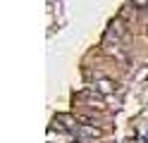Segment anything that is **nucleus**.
<instances>
[{
    "label": "nucleus",
    "instance_id": "obj_1",
    "mask_svg": "<svg viewBox=\"0 0 148 143\" xmlns=\"http://www.w3.org/2000/svg\"><path fill=\"white\" fill-rule=\"evenodd\" d=\"M96 88H98L100 93H110V91H112V83H110V81H100Z\"/></svg>",
    "mask_w": 148,
    "mask_h": 143
}]
</instances>
